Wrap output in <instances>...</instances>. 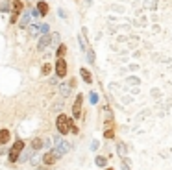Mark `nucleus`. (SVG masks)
I'll list each match as a JSON object with an SVG mask.
<instances>
[{"label": "nucleus", "instance_id": "nucleus-14", "mask_svg": "<svg viewBox=\"0 0 172 170\" xmlns=\"http://www.w3.org/2000/svg\"><path fill=\"white\" fill-rule=\"evenodd\" d=\"M32 148L34 150L43 148V141H41V139H34V141H32Z\"/></svg>", "mask_w": 172, "mask_h": 170}, {"label": "nucleus", "instance_id": "nucleus-11", "mask_svg": "<svg viewBox=\"0 0 172 170\" xmlns=\"http://www.w3.org/2000/svg\"><path fill=\"white\" fill-rule=\"evenodd\" d=\"M37 11H39V15H46V13H48V4H46V2H39Z\"/></svg>", "mask_w": 172, "mask_h": 170}, {"label": "nucleus", "instance_id": "nucleus-18", "mask_svg": "<svg viewBox=\"0 0 172 170\" xmlns=\"http://www.w3.org/2000/svg\"><path fill=\"white\" fill-rule=\"evenodd\" d=\"M89 100H91V104H93V106L98 104V94H96V92H91V94H89Z\"/></svg>", "mask_w": 172, "mask_h": 170}, {"label": "nucleus", "instance_id": "nucleus-17", "mask_svg": "<svg viewBox=\"0 0 172 170\" xmlns=\"http://www.w3.org/2000/svg\"><path fill=\"white\" fill-rule=\"evenodd\" d=\"M96 165L98 167H106L107 165V159L106 157H96Z\"/></svg>", "mask_w": 172, "mask_h": 170}, {"label": "nucleus", "instance_id": "nucleus-1", "mask_svg": "<svg viewBox=\"0 0 172 170\" xmlns=\"http://www.w3.org/2000/svg\"><path fill=\"white\" fill-rule=\"evenodd\" d=\"M56 126H57V131L59 133H69V131H72V133H78V128H74L72 124V120L69 118V117H65V115H59L56 120Z\"/></svg>", "mask_w": 172, "mask_h": 170}, {"label": "nucleus", "instance_id": "nucleus-25", "mask_svg": "<svg viewBox=\"0 0 172 170\" xmlns=\"http://www.w3.org/2000/svg\"><path fill=\"white\" fill-rule=\"evenodd\" d=\"M111 137H113V131H111V129H109V131L106 129V139H111Z\"/></svg>", "mask_w": 172, "mask_h": 170}, {"label": "nucleus", "instance_id": "nucleus-13", "mask_svg": "<svg viewBox=\"0 0 172 170\" xmlns=\"http://www.w3.org/2000/svg\"><path fill=\"white\" fill-rule=\"evenodd\" d=\"M69 92H70V85H69V83L61 85V96H63V98H67V96H69Z\"/></svg>", "mask_w": 172, "mask_h": 170}, {"label": "nucleus", "instance_id": "nucleus-22", "mask_svg": "<svg viewBox=\"0 0 172 170\" xmlns=\"http://www.w3.org/2000/svg\"><path fill=\"white\" fill-rule=\"evenodd\" d=\"M43 33H48V24H41V28H39Z\"/></svg>", "mask_w": 172, "mask_h": 170}, {"label": "nucleus", "instance_id": "nucleus-10", "mask_svg": "<svg viewBox=\"0 0 172 170\" xmlns=\"http://www.w3.org/2000/svg\"><path fill=\"white\" fill-rule=\"evenodd\" d=\"M8 141H9V131L8 129H0V146L6 144Z\"/></svg>", "mask_w": 172, "mask_h": 170}, {"label": "nucleus", "instance_id": "nucleus-20", "mask_svg": "<svg viewBox=\"0 0 172 170\" xmlns=\"http://www.w3.org/2000/svg\"><path fill=\"white\" fill-rule=\"evenodd\" d=\"M50 68H52V67H50L48 63H46V65H43V74H48V72H50Z\"/></svg>", "mask_w": 172, "mask_h": 170}, {"label": "nucleus", "instance_id": "nucleus-6", "mask_svg": "<svg viewBox=\"0 0 172 170\" xmlns=\"http://www.w3.org/2000/svg\"><path fill=\"white\" fill-rule=\"evenodd\" d=\"M57 159H59V157H57V153H56V152H46V153L43 155V161H44L46 165H54V163H56Z\"/></svg>", "mask_w": 172, "mask_h": 170}, {"label": "nucleus", "instance_id": "nucleus-24", "mask_svg": "<svg viewBox=\"0 0 172 170\" xmlns=\"http://www.w3.org/2000/svg\"><path fill=\"white\" fill-rule=\"evenodd\" d=\"M30 15H32L34 19H35V17H41V15H39V11H37V9H32V11H30Z\"/></svg>", "mask_w": 172, "mask_h": 170}, {"label": "nucleus", "instance_id": "nucleus-7", "mask_svg": "<svg viewBox=\"0 0 172 170\" xmlns=\"http://www.w3.org/2000/svg\"><path fill=\"white\" fill-rule=\"evenodd\" d=\"M20 11H22V2H20V0H15V2H13V15H11V22H17V17H19Z\"/></svg>", "mask_w": 172, "mask_h": 170}, {"label": "nucleus", "instance_id": "nucleus-23", "mask_svg": "<svg viewBox=\"0 0 172 170\" xmlns=\"http://www.w3.org/2000/svg\"><path fill=\"white\" fill-rule=\"evenodd\" d=\"M30 30H32V33H34V35H35V33H37V32H39L37 24H32V28H30Z\"/></svg>", "mask_w": 172, "mask_h": 170}, {"label": "nucleus", "instance_id": "nucleus-15", "mask_svg": "<svg viewBox=\"0 0 172 170\" xmlns=\"http://www.w3.org/2000/svg\"><path fill=\"white\" fill-rule=\"evenodd\" d=\"M65 52H67V48H65V44H59V46H57V58H63V56H65Z\"/></svg>", "mask_w": 172, "mask_h": 170}, {"label": "nucleus", "instance_id": "nucleus-21", "mask_svg": "<svg viewBox=\"0 0 172 170\" xmlns=\"http://www.w3.org/2000/svg\"><path fill=\"white\" fill-rule=\"evenodd\" d=\"M118 153H120V155L126 153V146H124V144H118Z\"/></svg>", "mask_w": 172, "mask_h": 170}, {"label": "nucleus", "instance_id": "nucleus-8", "mask_svg": "<svg viewBox=\"0 0 172 170\" xmlns=\"http://www.w3.org/2000/svg\"><path fill=\"white\" fill-rule=\"evenodd\" d=\"M72 113H74V117H80L81 115V96L78 94L76 102H74V106H72Z\"/></svg>", "mask_w": 172, "mask_h": 170}, {"label": "nucleus", "instance_id": "nucleus-4", "mask_svg": "<svg viewBox=\"0 0 172 170\" xmlns=\"http://www.w3.org/2000/svg\"><path fill=\"white\" fill-rule=\"evenodd\" d=\"M50 42H52V35H48V33H43V35H41V39H39L37 50H39V52L46 50V48L50 46Z\"/></svg>", "mask_w": 172, "mask_h": 170}, {"label": "nucleus", "instance_id": "nucleus-5", "mask_svg": "<svg viewBox=\"0 0 172 170\" xmlns=\"http://www.w3.org/2000/svg\"><path fill=\"white\" fill-rule=\"evenodd\" d=\"M56 72H57V76H59V78H65V74H67V63L63 61V58H57Z\"/></svg>", "mask_w": 172, "mask_h": 170}, {"label": "nucleus", "instance_id": "nucleus-9", "mask_svg": "<svg viewBox=\"0 0 172 170\" xmlns=\"http://www.w3.org/2000/svg\"><path fill=\"white\" fill-rule=\"evenodd\" d=\"M80 76L83 78L85 83H93V76H91V72H89L87 68H80Z\"/></svg>", "mask_w": 172, "mask_h": 170}, {"label": "nucleus", "instance_id": "nucleus-19", "mask_svg": "<svg viewBox=\"0 0 172 170\" xmlns=\"http://www.w3.org/2000/svg\"><path fill=\"white\" fill-rule=\"evenodd\" d=\"M87 52H89V54H87V59H89V63H93V61H95V52H93V50H87Z\"/></svg>", "mask_w": 172, "mask_h": 170}, {"label": "nucleus", "instance_id": "nucleus-26", "mask_svg": "<svg viewBox=\"0 0 172 170\" xmlns=\"http://www.w3.org/2000/svg\"><path fill=\"white\" fill-rule=\"evenodd\" d=\"M122 170H130V167H128V163H122Z\"/></svg>", "mask_w": 172, "mask_h": 170}, {"label": "nucleus", "instance_id": "nucleus-12", "mask_svg": "<svg viewBox=\"0 0 172 170\" xmlns=\"http://www.w3.org/2000/svg\"><path fill=\"white\" fill-rule=\"evenodd\" d=\"M30 19H32V15H30V13H24V15H22V19H20V26H22V28H26V26L30 24Z\"/></svg>", "mask_w": 172, "mask_h": 170}, {"label": "nucleus", "instance_id": "nucleus-16", "mask_svg": "<svg viewBox=\"0 0 172 170\" xmlns=\"http://www.w3.org/2000/svg\"><path fill=\"white\" fill-rule=\"evenodd\" d=\"M9 9H11V8H9V4H8V2H6V0H4V2H2V4H0V11H2V13H8V11H9Z\"/></svg>", "mask_w": 172, "mask_h": 170}, {"label": "nucleus", "instance_id": "nucleus-3", "mask_svg": "<svg viewBox=\"0 0 172 170\" xmlns=\"http://www.w3.org/2000/svg\"><path fill=\"white\" fill-rule=\"evenodd\" d=\"M69 150H70V144H69L67 141H57V142H56V148H54V152L57 153V157H61V155L69 153Z\"/></svg>", "mask_w": 172, "mask_h": 170}, {"label": "nucleus", "instance_id": "nucleus-2", "mask_svg": "<svg viewBox=\"0 0 172 170\" xmlns=\"http://www.w3.org/2000/svg\"><path fill=\"white\" fill-rule=\"evenodd\" d=\"M22 148H24V142H22V141H17V142L13 144V148L9 150V161H11V163L19 161V153L22 152Z\"/></svg>", "mask_w": 172, "mask_h": 170}]
</instances>
